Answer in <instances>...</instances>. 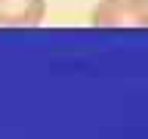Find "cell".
<instances>
[{
    "label": "cell",
    "instance_id": "cell-2",
    "mask_svg": "<svg viewBox=\"0 0 148 139\" xmlns=\"http://www.w3.org/2000/svg\"><path fill=\"white\" fill-rule=\"evenodd\" d=\"M46 19V0H0V25L34 28Z\"/></svg>",
    "mask_w": 148,
    "mask_h": 139
},
{
    "label": "cell",
    "instance_id": "cell-1",
    "mask_svg": "<svg viewBox=\"0 0 148 139\" xmlns=\"http://www.w3.org/2000/svg\"><path fill=\"white\" fill-rule=\"evenodd\" d=\"M96 28H148V0H99L90 9Z\"/></svg>",
    "mask_w": 148,
    "mask_h": 139
}]
</instances>
